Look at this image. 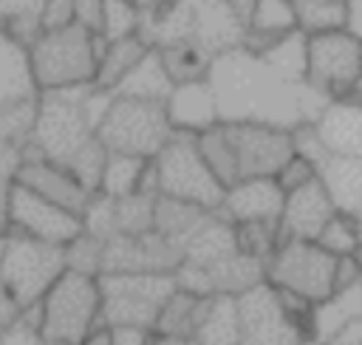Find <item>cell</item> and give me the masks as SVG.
<instances>
[{"label":"cell","mask_w":362,"mask_h":345,"mask_svg":"<svg viewBox=\"0 0 362 345\" xmlns=\"http://www.w3.org/2000/svg\"><path fill=\"white\" fill-rule=\"evenodd\" d=\"M139 23H141V11H139L136 0H105L99 37L105 42H110V40L139 34Z\"/></svg>","instance_id":"obj_39"},{"label":"cell","mask_w":362,"mask_h":345,"mask_svg":"<svg viewBox=\"0 0 362 345\" xmlns=\"http://www.w3.org/2000/svg\"><path fill=\"white\" fill-rule=\"evenodd\" d=\"M11 178L0 175V235H6L11 229V218H8V204H11Z\"/></svg>","instance_id":"obj_49"},{"label":"cell","mask_w":362,"mask_h":345,"mask_svg":"<svg viewBox=\"0 0 362 345\" xmlns=\"http://www.w3.org/2000/svg\"><path fill=\"white\" fill-rule=\"evenodd\" d=\"M156 198L150 192H133L124 198H116V229L122 235H144L153 232V212Z\"/></svg>","instance_id":"obj_36"},{"label":"cell","mask_w":362,"mask_h":345,"mask_svg":"<svg viewBox=\"0 0 362 345\" xmlns=\"http://www.w3.org/2000/svg\"><path fill=\"white\" fill-rule=\"evenodd\" d=\"M206 212L209 209H204V206H195V204H187V201H178V198L158 195L156 198V212H153V232H158L164 240H170L181 252L184 240L192 235V229L204 221Z\"/></svg>","instance_id":"obj_28"},{"label":"cell","mask_w":362,"mask_h":345,"mask_svg":"<svg viewBox=\"0 0 362 345\" xmlns=\"http://www.w3.org/2000/svg\"><path fill=\"white\" fill-rule=\"evenodd\" d=\"M147 48H150V45L141 40V34H130V37L105 42V48H102V54H99V65H96L93 85L113 93V88L130 74V68L147 54Z\"/></svg>","instance_id":"obj_26"},{"label":"cell","mask_w":362,"mask_h":345,"mask_svg":"<svg viewBox=\"0 0 362 345\" xmlns=\"http://www.w3.org/2000/svg\"><path fill=\"white\" fill-rule=\"evenodd\" d=\"M173 136L164 102L116 96L110 99L102 122L96 124V139L110 153H130L141 158H153L167 139Z\"/></svg>","instance_id":"obj_7"},{"label":"cell","mask_w":362,"mask_h":345,"mask_svg":"<svg viewBox=\"0 0 362 345\" xmlns=\"http://www.w3.org/2000/svg\"><path fill=\"white\" fill-rule=\"evenodd\" d=\"M181 3H187L189 8H201V6H212V3H223V0H181Z\"/></svg>","instance_id":"obj_53"},{"label":"cell","mask_w":362,"mask_h":345,"mask_svg":"<svg viewBox=\"0 0 362 345\" xmlns=\"http://www.w3.org/2000/svg\"><path fill=\"white\" fill-rule=\"evenodd\" d=\"M235 147L240 178L277 175V170L291 158L294 139L288 127L266 122H223Z\"/></svg>","instance_id":"obj_12"},{"label":"cell","mask_w":362,"mask_h":345,"mask_svg":"<svg viewBox=\"0 0 362 345\" xmlns=\"http://www.w3.org/2000/svg\"><path fill=\"white\" fill-rule=\"evenodd\" d=\"M362 283V263L356 255H342L337 257V266H334V288H348V286H356Z\"/></svg>","instance_id":"obj_45"},{"label":"cell","mask_w":362,"mask_h":345,"mask_svg":"<svg viewBox=\"0 0 362 345\" xmlns=\"http://www.w3.org/2000/svg\"><path fill=\"white\" fill-rule=\"evenodd\" d=\"M102 11H105V0H74V23L88 28L90 34H99Z\"/></svg>","instance_id":"obj_44"},{"label":"cell","mask_w":362,"mask_h":345,"mask_svg":"<svg viewBox=\"0 0 362 345\" xmlns=\"http://www.w3.org/2000/svg\"><path fill=\"white\" fill-rule=\"evenodd\" d=\"M354 317H362V283L348 286V288H334L322 303L314 305L311 337L328 342Z\"/></svg>","instance_id":"obj_25"},{"label":"cell","mask_w":362,"mask_h":345,"mask_svg":"<svg viewBox=\"0 0 362 345\" xmlns=\"http://www.w3.org/2000/svg\"><path fill=\"white\" fill-rule=\"evenodd\" d=\"M82 221V232L99 240H107L113 235H119L116 229V198H107L102 192H93L85 204V209L79 212Z\"/></svg>","instance_id":"obj_40"},{"label":"cell","mask_w":362,"mask_h":345,"mask_svg":"<svg viewBox=\"0 0 362 345\" xmlns=\"http://www.w3.org/2000/svg\"><path fill=\"white\" fill-rule=\"evenodd\" d=\"M14 181L28 187V189H34L37 195L59 204V206L76 212V215L85 209V204L90 198V192L74 178V172L65 164L51 161V158L40 156V153L23 156V161H20L17 172H14Z\"/></svg>","instance_id":"obj_14"},{"label":"cell","mask_w":362,"mask_h":345,"mask_svg":"<svg viewBox=\"0 0 362 345\" xmlns=\"http://www.w3.org/2000/svg\"><path fill=\"white\" fill-rule=\"evenodd\" d=\"M147 164H150V158L130 156V153H110L107 150L105 170H102L96 192H102L107 198H124V195L139 192L141 181H144V172H147Z\"/></svg>","instance_id":"obj_29"},{"label":"cell","mask_w":362,"mask_h":345,"mask_svg":"<svg viewBox=\"0 0 362 345\" xmlns=\"http://www.w3.org/2000/svg\"><path fill=\"white\" fill-rule=\"evenodd\" d=\"M243 20L232 11V6L223 3H212V6H201L195 8V23H192V40L206 51V54H221L229 48H238L243 40Z\"/></svg>","instance_id":"obj_20"},{"label":"cell","mask_w":362,"mask_h":345,"mask_svg":"<svg viewBox=\"0 0 362 345\" xmlns=\"http://www.w3.org/2000/svg\"><path fill=\"white\" fill-rule=\"evenodd\" d=\"M79 345H110V337H107V328H96L93 334H88Z\"/></svg>","instance_id":"obj_50"},{"label":"cell","mask_w":362,"mask_h":345,"mask_svg":"<svg viewBox=\"0 0 362 345\" xmlns=\"http://www.w3.org/2000/svg\"><path fill=\"white\" fill-rule=\"evenodd\" d=\"M238 345H300L305 331L286 314L269 280L238 294Z\"/></svg>","instance_id":"obj_11"},{"label":"cell","mask_w":362,"mask_h":345,"mask_svg":"<svg viewBox=\"0 0 362 345\" xmlns=\"http://www.w3.org/2000/svg\"><path fill=\"white\" fill-rule=\"evenodd\" d=\"M325 345H362V317H354L351 322H345Z\"/></svg>","instance_id":"obj_47"},{"label":"cell","mask_w":362,"mask_h":345,"mask_svg":"<svg viewBox=\"0 0 362 345\" xmlns=\"http://www.w3.org/2000/svg\"><path fill=\"white\" fill-rule=\"evenodd\" d=\"M277 76L288 82H305V34L300 28L277 37L269 48L257 54Z\"/></svg>","instance_id":"obj_31"},{"label":"cell","mask_w":362,"mask_h":345,"mask_svg":"<svg viewBox=\"0 0 362 345\" xmlns=\"http://www.w3.org/2000/svg\"><path fill=\"white\" fill-rule=\"evenodd\" d=\"M164 110L170 119V127L178 133H201L212 124L221 122L218 116V102L209 79H189V82H175L173 90L164 99Z\"/></svg>","instance_id":"obj_17"},{"label":"cell","mask_w":362,"mask_h":345,"mask_svg":"<svg viewBox=\"0 0 362 345\" xmlns=\"http://www.w3.org/2000/svg\"><path fill=\"white\" fill-rule=\"evenodd\" d=\"M17 317H20V308H17V303L11 300L6 283L0 280V331H6Z\"/></svg>","instance_id":"obj_48"},{"label":"cell","mask_w":362,"mask_h":345,"mask_svg":"<svg viewBox=\"0 0 362 345\" xmlns=\"http://www.w3.org/2000/svg\"><path fill=\"white\" fill-rule=\"evenodd\" d=\"M351 0H297V28L308 34L348 28Z\"/></svg>","instance_id":"obj_32"},{"label":"cell","mask_w":362,"mask_h":345,"mask_svg":"<svg viewBox=\"0 0 362 345\" xmlns=\"http://www.w3.org/2000/svg\"><path fill=\"white\" fill-rule=\"evenodd\" d=\"M328 255L342 257V255H354L362 243H359V223L342 212H334L328 218V223L320 229V235L314 238Z\"/></svg>","instance_id":"obj_38"},{"label":"cell","mask_w":362,"mask_h":345,"mask_svg":"<svg viewBox=\"0 0 362 345\" xmlns=\"http://www.w3.org/2000/svg\"><path fill=\"white\" fill-rule=\"evenodd\" d=\"M107 337H110V345H150L153 342V331L139 328V325H107Z\"/></svg>","instance_id":"obj_46"},{"label":"cell","mask_w":362,"mask_h":345,"mask_svg":"<svg viewBox=\"0 0 362 345\" xmlns=\"http://www.w3.org/2000/svg\"><path fill=\"white\" fill-rule=\"evenodd\" d=\"M311 178H317V164L308 161V158L300 156V153H291V158H288V161L277 170V175H274V181L280 184L283 192H291V189L308 184Z\"/></svg>","instance_id":"obj_42"},{"label":"cell","mask_w":362,"mask_h":345,"mask_svg":"<svg viewBox=\"0 0 362 345\" xmlns=\"http://www.w3.org/2000/svg\"><path fill=\"white\" fill-rule=\"evenodd\" d=\"M305 82L331 102L362 85V37L351 28L305 37Z\"/></svg>","instance_id":"obj_9"},{"label":"cell","mask_w":362,"mask_h":345,"mask_svg":"<svg viewBox=\"0 0 362 345\" xmlns=\"http://www.w3.org/2000/svg\"><path fill=\"white\" fill-rule=\"evenodd\" d=\"M8 218L11 229L45 243H59L65 246L82 232V221L76 212L37 195L34 189L23 184H11V204H8Z\"/></svg>","instance_id":"obj_13"},{"label":"cell","mask_w":362,"mask_h":345,"mask_svg":"<svg viewBox=\"0 0 362 345\" xmlns=\"http://www.w3.org/2000/svg\"><path fill=\"white\" fill-rule=\"evenodd\" d=\"M206 303H209V297H198V294H189L184 288H175L167 297V303L161 305L158 320L153 325V334L189 339L195 334L204 311H206Z\"/></svg>","instance_id":"obj_27"},{"label":"cell","mask_w":362,"mask_h":345,"mask_svg":"<svg viewBox=\"0 0 362 345\" xmlns=\"http://www.w3.org/2000/svg\"><path fill=\"white\" fill-rule=\"evenodd\" d=\"M37 102H40V93L0 107V144L25 147L31 141L34 122H37Z\"/></svg>","instance_id":"obj_34"},{"label":"cell","mask_w":362,"mask_h":345,"mask_svg":"<svg viewBox=\"0 0 362 345\" xmlns=\"http://www.w3.org/2000/svg\"><path fill=\"white\" fill-rule=\"evenodd\" d=\"M317 175L325 184L334 201V209L354 218L362 226V156L328 153Z\"/></svg>","instance_id":"obj_18"},{"label":"cell","mask_w":362,"mask_h":345,"mask_svg":"<svg viewBox=\"0 0 362 345\" xmlns=\"http://www.w3.org/2000/svg\"><path fill=\"white\" fill-rule=\"evenodd\" d=\"M206 79L215 90L221 122H266L291 130L317 122L331 102L308 82L277 76L257 54L240 45L215 54Z\"/></svg>","instance_id":"obj_1"},{"label":"cell","mask_w":362,"mask_h":345,"mask_svg":"<svg viewBox=\"0 0 362 345\" xmlns=\"http://www.w3.org/2000/svg\"><path fill=\"white\" fill-rule=\"evenodd\" d=\"M105 158H107V147L93 136L90 141H85L68 161L65 167L74 172V178L93 195L99 189V178H102V170H105Z\"/></svg>","instance_id":"obj_37"},{"label":"cell","mask_w":362,"mask_h":345,"mask_svg":"<svg viewBox=\"0 0 362 345\" xmlns=\"http://www.w3.org/2000/svg\"><path fill=\"white\" fill-rule=\"evenodd\" d=\"M337 257L328 255L317 240H280L266 263V280L274 288L305 297L308 303H322L334 291Z\"/></svg>","instance_id":"obj_10"},{"label":"cell","mask_w":362,"mask_h":345,"mask_svg":"<svg viewBox=\"0 0 362 345\" xmlns=\"http://www.w3.org/2000/svg\"><path fill=\"white\" fill-rule=\"evenodd\" d=\"M235 243L243 255L269 263L274 249L280 246V226L277 221H246L235 223Z\"/></svg>","instance_id":"obj_35"},{"label":"cell","mask_w":362,"mask_h":345,"mask_svg":"<svg viewBox=\"0 0 362 345\" xmlns=\"http://www.w3.org/2000/svg\"><path fill=\"white\" fill-rule=\"evenodd\" d=\"M240 320H238V297L215 294L206 303V311L189 337L192 345H238Z\"/></svg>","instance_id":"obj_24"},{"label":"cell","mask_w":362,"mask_h":345,"mask_svg":"<svg viewBox=\"0 0 362 345\" xmlns=\"http://www.w3.org/2000/svg\"><path fill=\"white\" fill-rule=\"evenodd\" d=\"M286 192L274 181V175H260V178H240L232 187H226L223 201L218 212L229 218L232 223H246V221H280Z\"/></svg>","instance_id":"obj_16"},{"label":"cell","mask_w":362,"mask_h":345,"mask_svg":"<svg viewBox=\"0 0 362 345\" xmlns=\"http://www.w3.org/2000/svg\"><path fill=\"white\" fill-rule=\"evenodd\" d=\"M96 328H105L99 277L65 269L40 300V337L45 342L79 345Z\"/></svg>","instance_id":"obj_3"},{"label":"cell","mask_w":362,"mask_h":345,"mask_svg":"<svg viewBox=\"0 0 362 345\" xmlns=\"http://www.w3.org/2000/svg\"><path fill=\"white\" fill-rule=\"evenodd\" d=\"M102 249H105V240L79 232L74 240L65 243V269L99 277L102 274Z\"/></svg>","instance_id":"obj_41"},{"label":"cell","mask_w":362,"mask_h":345,"mask_svg":"<svg viewBox=\"0 0 362 345\" xmlns=\"http://www.w3.org/2000/svg\"><path fill=\"white\" fill-rule=\"evenodd\" d=\"M65 271V246L45 243L8 229L0 235V280L6 283L17 308H28Z\"/></svg>","instance_id":"obj_5"},{"label":"cell","mask_w":362,"mask_h":345,"mask_svg":"<svg viewBox=\"0 0 362 345\" xmlns=\"http://www.w3.org/2000/svg\"><path fill=\"white\" fill-rule=\"evenodd\" d=\"M297 28V0H255L240 48L260 54L277 37Z\"/></svg>","instance_id":"obj_19"},{"label":"cell","mask_w":362,"mask_h":345,"mask_svg":"<svg viewBox=\"0 0 362 345\" xmlns=\"http://www.w3.org/2000/svg\"><path fill=\"white\" fill-rule=\"evenodd\" d=\"M88 90L90 85L40 90L31 144L45 158L65 164L85 141L96 136V124L88 113Z\"/></svg>","instance_id":"obj_4"},{"label":"cell","mask_w":362,"mask_h":345,"mask_svg":"<svg viewBox=\"0 0 362 345\" xmlns=\"http://www.w3.org/2000/svg\"><path fill=\"white\" fill-rule=\"evenodd\" d=\"M40 23H42V31L74 23V0H42Z\"/></svg>","instance_id":"obj_43"},{"label":"cell","mask_w":362,"mask_h":345,"mask_svg":"<svg viewBox=\"0 0 362 345\" xmlns=\"http://www.w3.org/2000/svg\"><path fill=\"white\" fill-rule=\"evenodd\" d=\"M156 178H158V195L178 198L204 209H218L223 201L226 187L215 178V172L206 167L195 133H178L167 139V144L153 156Z\"/></svg>","instance_id":"obj_6"},{"label":"cell","mask_w":362,"mask_h":345,"mask_svg":"<svg viewBox=\"0 0 362 345\" xmlns=\"http://www.w3.org/2000/svg\"><path fill=\"white\" fill-rule=\"evenodd\" d=\"M102 322L150 328L158 320L161 305L175 291V277L164 271H102Z\"/></svg>","instance_id":"obj_8"},{"label":"cell","mask_w":362,"mask_h":345,"mask_svg":"<svg viewBox=\"0 0 362 345\" xmlns=\"http://www.w3.org/2000/svg\"><path fill=\"white\" fill-rule=\"evenodd\" d=\"M175 0H136V6L144 11V8H161V6H170Z\"/></svg>","instance_id":"obj_52"},{"label":"cell","mask_w":362,"mask_h":345,"mask_svg":"<svg viewBox=\"0 0 362 345\" xmlns=\"http://www.w3.org/2000/svg\"><path fill=\"white\" fill-rule=\"evenodd\" d=\"M334 212L337 209H334V201H331L325 184L320 181V175L311 178L308 184L286 192L283 212H280V221H277L280 240H288V238L314 240Z\"/></svg>","instance_id":"obj_15"},{"label":"cell","mask_w":362,"mask_h":345,"mask_svg":"<svg viewBox=\"0 0 362 345\" xmlns=\"http://www.w3.org/2000/svg\"><path fill=\"white\" fill-rule=\"evenodd\" d=\"M164 68L173 82H189V79H204L212 62V54H206L195 40H181L158 48Z\"/></svg>","instance_id":"obj_33"},{"label":"cell","mask_w":362,"mask_h":345,"mask_svg":"<svg viewBox=\"0 0 362 345\" xmlns=\"http://www.w3.org/2000/svg\"><path fill=\"white\" fill-rule=\"evenodd\" d=\"M300 345H325L322 339H317V337H303L300 339Z\"/></svg>","instance_id":"obj_54"},{"label":"cell","mask_w":362,"mask_h":345,"mask_svg":"<svg viewBox=\"0 0 362 345\" xmlns=\"http://www.w3.org/2000/svg\"><path fill=\"white\" fill-rule=\"evenodd\" d=\"M173 79L164 68V59L158 48H147V54L130 68V74L113 88L116 96H133V99H150V102H164L167 93L173 90Z\"/></svg>","instance_id":"obj_23"},{"label":"cell","mask_w":362,"mask_h":345,"mask_svg":"<svg viewBox=\"0 0 362 345\" xmlns=\"http://www.w3.org/2000/svg\"><path fill=\"white\" fill-rule=\"evenodd\" d=\"M150 345H192L189 339H181V337H161V334H153V342Z\"/></svg>","instance_id":"obj_51"},{"label":"cell","mask_w":362,"mask_h":345,"mask_svg":"<svg viewBox=\"0 0 362 345\" xmlns=\"http://www.w3.org/2000/svg\"><path fill=\"white\" fill-rule=\"evenodd\" d=\"M37 93L40 90L31 74L28 48L0 28V107Z\"/></svg>","instance_id":"obj_22"},{"label":"cell","mask_w":362,"mask_h":345,"mask_svg":"<svg viewBox=\"0 0 362 345\" xmlns=\"http://www.w3.org/2000/svg\"><path fill=\"white\" fill-rule=\"evenodd\" d=\"M198 141V150L206 161V167L215 172V178L223 184V187H232L235 181H240V172H238V158H235V147H232V139H229V130L223 122L201 130L195 136Z\"/></svg>","instance_id":"obj_30"},{"label":"cell","mask_w":362,"mask_h":345,"mask_svg":"<svg viewBox=\"0 0 362 345\" xmlns=\"http://www.w3.org/2000/svg\"><path fill=\"white\" fill-rule=\"evenodd\" d=\"M314 124L331 153L362 156V105L351 99L328 102V107Z\"/></svg>","instance_id":"obj_21"},{"label":"cell","mask_w":362,"mask_h":345,"mask_svg":"<svg viewBox=\"0 0 362 345\" xmlns=\"http://www.w3.org/2000/svg\"><path fill=\"white\" fill-rule=\"evenodd\" d=\"M102 48L105 40L76 23L40 31V37L28 45V62L37 90L93 85Z\"/></svg>","instance_id":"obj_2"}]
</instances>
